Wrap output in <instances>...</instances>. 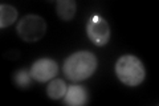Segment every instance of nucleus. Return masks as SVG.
Listing matches in <instances>:
<instances>
[{"mask_svg":"<svg viewBox=\"0 0 159 106\" xmlns=\"http://www.w3.org/2000/svg\"><path fill=\"white\" fill-rule=\"evenodd\" d=\"M97 69V57L88 50L74 52L69 56L62 65V72L70 81L78 82L92 77Z\"/></svg>","mask_w":159,"mask_h":106,"instance_id":"f257e3e1","label":"nucleus"},{"mask_svg":"<svg viewBox=\"0 0 159 106\" xmlns=\"http://www.w3.org/2000/svg\"><path fill=\"white\" fill-rule=\"evenodd\" d=\"M116 74L126 86H138L146 78V69L137 56L123 54L116 62Z\"/></svg>","mask_w":159,"mask_h":106,"instance_id":"f03ea898","label":"nucleus"},{"mask_svg":"<svg viewBox=\"0 0 159 106\" xmlns=\"http://www.w3.org/2000/svg\"><path fill=\"white\" fill-rule=\"evenodd\" d=\"M47 21L41 16L34 13L25 15L17 23L16 32L17 36L25 43H37L40 41L47 32Z\"/></svg>","mask_w":159,"mask_h":106,"instance_id":"7ed1b4c3","label":"nucleus"},{"mask_svg":"<svg viewBox=\"0 0 159 106\" xmlns=\"http://www.w3.org/2000/svg\"><path fill=\"white\" fill-rule=\"evenodd\" d=\"M86 33L89 40L97 47H103L110 40V27L102 16H93L89 19L86 25Z\"/></svg>","mask_w":159,"mask_h":106,"instance_id":"20e7f679","label":"nucleus"},{"mask_svg":"<svg viewBox=\"0 0 159 106\" xmlns=\"http://www.w3.org/2000/svg\"><path fill=\"white\" fill-rule=\"evenodd\" d=\"M32 78L36 80L39 82H48L53 80L58 73V65L52 58H40L37 61L32 64L31 69H29Z\"/></svg>","mask_w":159,"mask_h":106,"instance_id":"39448f33","label":"nucleus"},{"mask_svg":"<svg viewBox=\"0 0 159 106\" xmlns=\"http://www.w3.org/2000/svg\"><path fill=\"white\" fill-rule=\"evenodd\" d=\"M89 93L81 85H70L64 95V102L69 106H82L88 102Z\"/></svg>","mask_w":159,"mask_h":106,"instance_id":"423d86ee","label":"nucleus"},{"mask_svg":"<svg viewBox=\"0 0 159 106\" xmlns=\"http://www.w3.org/2000/svg\"><path fill=\"white\" fill-rule=\"evenodd\" d=\"M77 11V4L74 0H58L56 3V13L62 21L73 20Z\"/></svg>","mask_w":159,"mask_h":106,"instance_id":"0eeeda50","label":"nucleus"},{"mask_svg":"<svg viewBox=\"0 0 159 106\" xmlns=\"http://www.w3.org/2000/svg\"><path fill=\"white\" fill-rule=\"evenodd\" d=\"M66 90H68V85L65 84L64 80L53 78V80H51V82L48 84L47 94L51 99H60V98H64Z\"/></svg>","mask_w":159,"mask_h":106,"instance_id":"6e6552de","label":"nucleus"},{"mask_svg":"<svg viewBox=\"0 0 159 106\" xmlns=\"http://www.w3.org/2000/svg\"><path fill=\"white\" fill-rule=\"evenodd\" d=\"M17 19V9L11 4H2L0 6V27L7 28L12 25Z\"/></svg>","mask_w":159,"mask_h":106,"instance_id":"1a4fd4ad","label":"nucleus"},{"mask_svg":"<svg viewBox=\"0 0 159 106\" xmlns=\"http://www.w3.org/2000/svg\"><path fill=\"white\" fill-rule=\"evenodd\" d=\"M13 81H15V85H16L17 88L27 89V88L31 86V84H32V76L27 69H20L15 73Z\"/></svg>","mask_w":159,"mask_h":106,"instance_id":"9d476101","label":"nucleus"}]
</instances>
